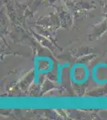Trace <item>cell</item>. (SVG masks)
Masks as SVG:
<instances>
[{"instance_id": "obj_2", "label": "cell", "mask_w": 107, "mask_h": 120, "mask_svg": "<svg viewBox=\"0 0 107 120\" xmlns=\"http://www.w3.org/2000/svg\"><path fill=\"white\" fill-rule=\"evenodd\" d=\"M64 67H66V65H64L63 67L59 64L58 65V83H61L62 82V70Z\"/></svg>"}, {"instance_id": "obj_1", "label": "cell", "mask_w": 107, "mask_h": 120, "mask_svg": "<svg viewBox=\"0 0 107 120\" xmlns=\"http://www.w3.org/2000/svg\"><path fill=\"white\" fill-rule=\"evenodd\" d=\"M89 77V70L84 64H75L70 69L71 81L76 84L81 85L87 81Z\"/></svg>"}]
</instances>
